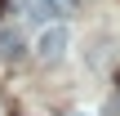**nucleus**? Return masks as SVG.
<instances>
[{
  "label": "nucleus",
  "instance_id": "6",
  "mask_svg": "<svg viewBox=\"0 0 120 116\" xmlns=\"http://www.w3.org/2000/svg\"><path fill=\"white\" fill-rule=\"evenodd\" d=\"M76 116H85V112H76Z\"/></svg>",
  "mask_w": 120,
  "mask_h": 116
},
{
  "label": "nucleus",
  "instance_id": "5",
  "mask_svg": "<svg viewBox=\"0 0 120 116\" xmlns=\"http://www.w3.org/2000/svg\"><path fill=\"white\" fill-rule=\"evenodd\" d=\"M4 9H9V0H0V13H4Z\"/></svg>",
  "mask_w": 120,
  "mask_h": 116
},
{
  "label": "nucleus",
  "instance_id": "3",
  "mask_svg": "<svg viewBox=\"0 0 120 116\" xmlns=\"http://www.w3.org/2000/svg\"><path fill=\"white\" fill-rule=\"evenodd\" d=\"M27 4V13L36 18V22H45V18H53V9H49V0H22Z\"/></svg>",
  "mask_w": 120,
  "mask_h": 116
},
{
  "label": "nucleus",
  "instance_id": "1",
  "mask_svg": "<svg viewBox=\"0 0 120 116\" xmlns=\"http://www.w3.org/2000/svg\"><path fill=\"white\" fill-rule=\"evenodd\" d=\"M67 45H71V31L53 22V27H45V31L36 36V58H40V63H58V58L67 54Z\"/></svg>",
  "mask_w": 120,
  "mask_h": 116
},
{
  "label": "nucleus",
  "instance_id": "2",
  "mask_svg": "<svg viewBox=\"0 0 120 116\" xmlns=\"http://www.w3.org/2000/svg\"><path fill=\"white\" fill-rule=\"evenodd\" d=\"M27 45H22V31H13V27H0V58H18Z\"/></svg>",
  "mask_w": 120,
  "mask_h": 116
},
{
  "label": "nucleus",
  "instance_id": "4",
  "mask_svg": "<svg viewBox=\"0 0 120 116\" xmlns=\"http://www.w3.org/2000/svg\"><path fill=\"white\" fill-rule=\"evenodd\" d=\"M76 4H80V0H49L53 13H76Z\"/></svg>",
  "mask_w": 120,
  "mask_h": 116
}]
</instances>
